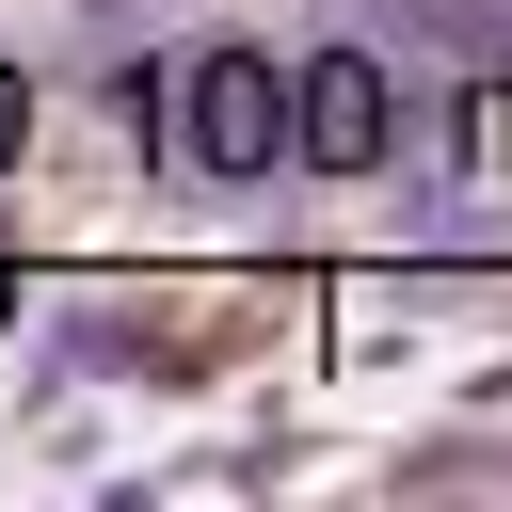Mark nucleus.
<instances>
[{"label": "nucleus", "mask_w": 512, "mask_h": 512, "mask_svg": "<svg viewBox=\"0 0 512 512\" xmlns=\"http://www.w3.org/2000/svg\"><path fill=\"white\" fill-rule=\"evenodd\" d=\"M304 160H384V80L368 64H320L304 80Z\"/></svg>", "instance_id": "obj_1"}, {"label": "nucleus", "mask_w": 512, "mask_h": 512, "mask_svg": "<svg viewBox=\"0 0 512 512\" xmlns=\"http://www.w3.org/2000/svg\"><path fill=\"white\" fill-rule=\"evenodd\" d=\"M208 160H272V64H208Z\"/></svg>", "instance_id": "obj_2"}]
</instances>
